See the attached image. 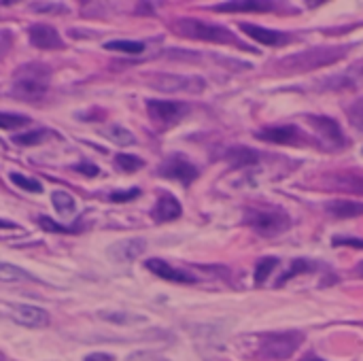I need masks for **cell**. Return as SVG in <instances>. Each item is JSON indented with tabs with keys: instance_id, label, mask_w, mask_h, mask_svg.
Returning a JSON list of instances; mask_svg holds the SVG:
<instances>
[{
	"instance_id": "obj_33",
	"label": "cell",
	"mask_w": 363,
	"mask_h": 361,
	"mask_svg": "<svg viewBox=\"0 0 363 361\" xmlns=\"http://www.w3.org/2000/svg\"><path fill=\"white\" fill-rule=\"evenodd\" d=\"M138 196H140V189L138 187H132V189H125V191H113L108 196V200L111 202H130V200H134Z\"/></svg>"
},
{
	"instance_id": "obj_36",
	"label": "cell",
	"mask_w": 363,
	"mask_h": 361,
	"mask_svg": "<svg viewBox=\"0 0 363 361\" xmlns=\"http://www.w3.org/2000/svg\"><path fill=\"white\" fill-rule=\"evenodd\" d=\"M102 319H106V321H115V323H128V321H138V317H125L123 313H102L100 315Z\"/></svg>"
},
{
	"instance_id": "obj_10",
	"label": "cell",
	"mask_w": 363,
	"mask_h": 361,
	"mask_svg": "<svg viewBox=\"0 0 363 361\" xmlns=\"http://www.w3.org/2000/svg\"><path fill=\"white\" fill-rule=\"evenodd\" d=\"M323 187L332 191H345V194H359L363 196V174L357 172H332L323 179Z\"/></svg>"
},
{
	"instance_id": "obj_32",
	"label": "cell",
	"mask_w": 363,
	"mask_h": 361,
	"mask_svg": "<svg viewBox=\"0 0 363 361\" xmlns=\"http://www.w3.org/2000/svg\"><path fill=\"white\" fill-rule=\"evenodd\" d=\"M349 119H351V123H353L357 130H362L363 132V98H357V100L349 106Z\"/></svg>"
},
{
	"instance_id": "obj_40",
	"label": "cell",
	"mask_w": 363,
	"mask_h": 361,
	"mask_svg": "<svg viewBox=\"0 0 363 361\" xmlns=\"http://www.w3.org/2000/svg\"><path fill=\"white\" fill-rule=\"evenodd\" d=\"M304 361H323V360H319L317 355H306V357H304Z\"/></svg>"
},
{
	"instance_id": "obj_13",
	"label": "cell",
	"mask_w": 363,
	"mask_h": 361,
	"mask_svg": "<svg viewBox=\"0 0 363 361\" xmlns=\"http://www.w3.org/2000/svg\"><path fill=\"white\" fill-rule=\"evenodd\" d=\"M28 34H30V43L38 49H62L64 47V40L53 26L34 23Z\"/></svg>"
},
{
	"instance_id": "obj_27",
	"label": "cell",
	"mask_w": 363,
	"mask_h": 361,
	"mask_svg": "<svg viewBox=\"0 0 363 361\" xmlns=\"http://www.w3.org/2000/svg\"><path fill=\"white\" fill-rule=\"evenodd\" d=\"M313 270H317V266L313 264V262H306V260H298V262H291V268L279 279V285H283V283H287L291 277H300V274H306V272H313Z\"/></svg>"
},
{
	"instance_id": "obj_14",
	"label": "cell",
	"mask_w": 363,
	"mask_h": 361,
	"mask_svg": "<svg viewBox=\"0 0 363 361\" xmlns=\"http://www.w3.org/2000/svg\"><path fill=\"white\" fill-rule=\"evenodd\" d=\"M181 213H183L181 202H179L174 196H170V194H162V196L157 198L155 206L151 209V217H153V221H155V223H168V221H174V219H179V217H181Z\"/></svg>"
},
{
	"instance_id": "obj_12",
	"label": "cell",
	"mask_w": 363,
	"mask_h": 361,
	"mask_svg": "<svg viewBox=\"0 0 363 361\" xmlns=\"http://www.w3.org/2000/svg\"><path fill=\"white\" fill-rule=\"evenodd\" d=\"M240 30L251 36L253 40L262 43V45H268V47H283L291 40L289 34L285 32H277V30H268V28H262V26H255V23H240Z\"/></svg>"
},
{
	"instance_id": "obj_7",
	"label": "cell",
	"mask_w": 363,
	"mask_h": 361,
	"mask_svg": "<svg viewBox=\"0 0 363 361\" xmlns=\"http://www.w3.org/2000/svg\"><path fill=\"white\" fill-rule=\"evenodd\" d=\"M157 172H160L162 177H166V179L179 181V183L185 185V187H189V185L200 177V170H198L185 155H181V153L170 155V157L157 168Z\"/></svg>"
},
{
	"instance_id": "obj_2",
	"label": "cell",
	"mask_w": 363,
	"mask_h": 361,
	"mask_svg": "<svg viewBox=\"0 0 363 361\" xmlns=\"http://www.w3.org/2000/svg\"><path fill=\"white\" fill-rule=\"evenodd\" d=\"M242 223L264 238H274L291 228V217L283 209L272 206H249L245 209Z\"/></svg>"
},
{
	"instance_id": "obj_24",
	"label": "cell",
	"mask_w": 363,
	"mask_h": 361,
	"mask_svg": "<svg viewBox=\"0 0 363 361\" xmlns=\"http://www.w3.org/2000/svg\"><path fill=\"white\" fill-rule=\"evenodd\" d=\"M279 266V260L277 257H264L257 262L255 266V285H264L268 281V277L274 272V268Z\"/></svg>"
},
{
	"instance_id": "obj_37",
	"label": "cell",
	"mask_w": 363,
	"mask_h": 361,
	"mask_svg": "<svg viewBox=\"0 0 363 361\" xmlns=\"http://www.w3.org/2000/svg\"><path fill=\"white\" fill-rule=\"evenodd\" d=\"M85 361H115L113 355H108V353H91V355H87Z\"/></svg>"
},
{
	"instance_id": "obj_20",
	"label": "cell",
	"mask_w": 363,
	"mask_h": 361,
	"mask_svg": "<svg viewBox=\"0 0 363 361\" xmlns=\"http://www.w3.org/2000/svg\"><path fill=\"white\" fill-rule=\"evenodd\" d=\"M274 4L272 2H257V0H247V2H221V4H215L213 11H230V13H236V11H272Z\"/></svg>"
},
{
	"instance_id": "obj_39",
	"label": "cell",
	"mask_w": 363,
	"mask_h": 361,
	"mask_svg": "<svg viewBox=\"0 0 363 361\" xmlns=\"http://www.w3.org/2000/svg\"><path fill=\"white\" fill-rule=\"evenodd\" d=\"M355 274H357V277H363V262L357 266V268H355Z\"/></svg>"
},
{
	"instance_id": "obj_29",
	"label": "cell",
	"mask_w": 363,
	"mask_h": 361,
	"mask_svg": "<svg viewBox=\"0 0 363 361\" xmlns=\"http://www.w3.org/2000/svg\"><path fill=\"white\" fill-rule=\"evenodd\" d=\"M11 181H13V185L21 187V189H26V191H32V194H40V191H43V185H40L36 179L26 177V174H21V172H11Z\"/></svg>"
},
{
	"instance_id": "obj_30",
	"label": "cell",
	"mask_w": 363,
	"mask_h": 361,
	"mask_svg": "<svg viewBox=\"0 0 363 361\" xmlns=\"http://www.w3.org/2000/svg\"><path fill=\"white\" fill-rule=\"evenodd\" d=\"M30 119L26 115H15V113H4L0 111V130H15L28 126Z\"/></svg>"
},
{
	"instance_id": "obj_16",
	"label": "cell",
	"mask_w": 363,
	"mask_h": 361,
	"mask_svg": "<svg viewBox=\"0 0 363 361\" xmlns=\"http://www.w3.org/2000/svg\"><path fill=\"white\" fill-rule=\"evenodd\" d=\"M255 138H262L274 145H291L294 140L300 138V132L294 126H268L264 130H257Z\"/></svg>"
},
{
	"instance_id": "obj_17",
	"label": "cell",
	"mask_w": 363,
	"mask_h": 361,
	"mask_svg": "<svg viewBox=\"0 0 363 361\" xmlns=\"http://www.w3.org/2000/svg\"><path fill=\"white\" fill-rule=\"evenodd\" d=\"M145 240L143 238H128L111 247V257L117 262H134L143 251H145Z\"/></svg>"
},
{
	"instance_id": "obj_19",
	"label": "cell",
	"mask_w": 363,
	"mask_h": 361,
	"mask_svg": "<svg viewBox=\"0 0 363 361\" xmlns=\"http://www.w3.org/2000/svg\"><path fill=\"white\" fill-rule=\"evenodd\" d=\"M325 211L336 217V219H353L363 215V202H353V200H332L325 204Z\"/></svg>"
},
{
	"instance_id": "obj_18",
	"label": "cell",
	"mask_w": 363,
	"mask_h": 361,
	"mask_svg": "<svg viewBox=\"0 0 363 361\" xmlns=\"http://www.w3.org/2000/svg\"><path fill=\"white\" fill-rule=\"evenodd\" d=\"M225 160L232 164V168H247V166H255L259 162V153L255 149L236 145L225 151Z\"/></svg>"
},
{
	"instance_id": "obj_21",
	"label": "cell",
	"mask_w": 363,
	"mask_h": 361,
	"mask_svg": "<svg viewBox=\"0 0 363 361\" xmlns=\"http://www.w3.org/2000/svg\"><path fill=\"white\" fill-rule=\"evenodd\" d=\"M28 281H38L36 277H32L30 272L13 266V264H6V262H0V283H28Z\"/></svg>"
},
{
	"instance_id": "obj_34",
	"label": "cell",
	"mask_w": 363,
	"mask_h": 361,
	"mask_svg": "<svg viewBox=\"0 0 363 361\" xmlns=\"http://www.w3.org/2000/svg\"><path fill=\"white\" fill-rule=\"evenodd\" d=\"M334 247H353V249H363L362 238H351V236H336L334 240Z\"/></svg>"
},
{
	"instance_id": "obj_31",
	"label": "cell",
	"mask_w": 363,
	"mask_h": 361,
	"mask_svg": "<svg viewBox=\"0 0 363 361\" xmlns=\"http://www.w3.org/2000/svg\"><path fill=\"white\" fill-rule=\"evenodd\" d=\"M38 226H40L45 232H55V234H74V232H79V223H77V226L66 228V226L55 223V221H53V219H49V217H38Z\"/></svg>"
},
{
	"instance_id": "obj_23",
	"label": "cell",
	"mask_w": 363,
	"mask_h": 361,
	"mask_svg": "<svg viewBox=\"0 0 363 361\" xmlns=\"http://www.w3.org/2000/svg\"><path fill=\"white\" fill-rule=\"evenodd\" d=\"M104 134H106L113 143H117V145H121V147H130V145L136 143V136H134L128 128H123V126H111Z\"/></svg>"
},
{
	"instance_id": "obj_1",
	"label": "cell",
	"mask_w": 363,
	"mask_h": 361,
	"mask_svg": "<svg viewBox=\"0 0 363 361\" xmlns=\"http://www.w3.org/2000/svg\"><path fill=\"white\" fill-rule=\"evenodd\" d=\"M51 83V68L40 64V62H32V64H23L15 77H13V89L11 94L19 100L26 102H34L40 100Z\"/></svg>"
},
{
	"instance_id": "obj_11",
	"label": "cell",
	"mask_w": 363,
	"mask_h": 361,
	"mask_svg": "<svg viewBox=\"0 0 363 361\" xmlns=\"http://www.w3.org/2000/svg\"><path fill=\"white\" fill-rule=\"evenodd\" d=\"M151 85L162 89V91H181V89L202 91L204 89V81L202 79L177 77V74H155V79H151Z\"/></svg>"
},
{
	"instance_id": "obj_41",
	"label": "cell",
	"mask_w": 363,
	"mask_h": 361,
	"mask_svg": "<svg viewBox=\"0 0 363 361\" xmlns=\"http://www.w3.org/2000/svg\"><path fill=\"white\" fill-rule=\"evenodd\" d=\"M0 361H2V360H0Z\"/></svg>"
},
{
	"instance_id": "obj_28",
	"label": "cell",
	"mask_w": 363,
	"mask_h": 361,
	"mask_svg": "<svg viewBox=\"0 0 363 361\" xmlns=\"http://www.w3.org/2000/svg\"><path fill=\"white\" fill-rule=\"evenodd\" d=\"M115 166H117L119 170H123V172H136V170H140V168L145 166V162H143L140 157H136V155L119 153V155L115 157Z\"/></svg>"
},
{
	"instance_id": "obj_35",
	"label": "cell",
	"mask_w": 363,
	"mask_h": 361,
	"mask_svg": "<svg viewBox=\"0 0 363 361\" xmlns=\"http://www.w3.org/2000/svg\"><path fill=\"white\" fill-rule=\"evenodd\" d=\"M74 170H77V172H83L85 177H96V174H100V168L94 166L91 162H81V164L74 166Z\"/></svg>"
},
{
	"instance_id": "obj_25",
	"label": "cell",
	"mask_w": 363,
	"mask_h": 361,
	"mask_svg": "<svg viewBox=\"0 0 363 361\" xmlns=\"http://www.w3.org/2000/svg\"><path fill=\"white\" fill-rule=\"evenodd\" d=\"M104 49L123 51V53H140V51H145V43H140V40H108V43H104Z\"/></svg>"
},
{
	"instance_id": "obj_8",
	"label": "cell",
	"mask_w": 363,
	"mask_h": 361,
	"mask_svg": "<svg viewBox=\"0 0 363 361\" xmlns=\"http://www.w3.org/2000/svg\"><path fill=\"white\" fill-rule=\"evenodd\" d=\"M9 309V317L23 326V328H45L49 326V313L45 309H38V306H30V304H11L6 306Z\"/></svg>"
},
{
	"instance_id": "obj_3",
	"label": "cell",
	"mask_w": 363,
	"mask_h": 361,
	"mask_svg": "<svg viewBox=\"0 0 363 361\" xmlns=\"http://www.w3.org/2000/svg\"><path fill=\"white\" fill-rule=\"evenodd\" d=\"M174 32H179L185 38H196V40H206V43H221V45H236L245 47L234 32H230L223 26L217 23H206L194 17H183L174 21Z\"/></svg>"
},
{
	"instance_id": "obj_9",
	"label": "cell",
	"mask_w": 363,
	"mask_h": 361,
	"mask_svg": "<svg viewBox=\"0 0 363 361\" xmlns=\"http://www.w3.org/2000/svg\"><path fill=\"white\" fill-rule=\"evenodd\" d=\"M306 119L313 123V128L321 134V138L330 145V147H345L347 138L342 134V128L332 119V117H321V115H306Z\"/></svg>"
},
{
	"instance_id": "obj_4",
	"label": "cell",
	"mask_w": 363,
	"mask_h": 361,
	"mask_svg": "<svg viewBox=\"0 0 363 361\" xmlns=\"http://www.w3.org/2000/svg\"><path fill=\"white\" fill-rule=\"evenodd\" d=\"M347 51H349L347 47H315V49L296 53L291 57H285V62H281L279 68L285 72H308L325 64L338 62Z\"/></svg>"
},
{
	"instance_id": "obj_22",
	"label": "cell",
	"mask_w": 363,
	"mask_h": 361,
	"mask_svg": "<svg viewBox=\"0 0 363 361\" xmlns=\"http://www.w3.org/2000/svg\"><path fill=\"white\" fill-rule=\"evenodd\" d=\"M51 204H53V209H55L60 215H72L74 209H77L74 198H72L68 191H62V189H57V191L51 194Z\"/></svg>"
},
{
	"instance_id": "obj_6",
	"label": "cell",
	"mask_w": 363,
	"mask_h": 361,
	"mask_svg": "<svg viewBox=\"0 0 363 361\" xmlns=\"http://www.w3.org/2000/svg\"><path fill=\"white\" fill-rule=\"evenodd\" d=\"M187 104L185 102H177V100H149L147 102V111L149 117L162 128H170L174 123H179L185 115H187Z\"/></svg>"
},
{
	"instance_id": "obj_26",
	"label": "cell",
	"mask_w": 363,
	"mask_h": 361,
	"mask_svg": "<svg viewBox=\"0 0 363 361\" xmlns=\"http://www.w3.org/2000/svg\"><path fill=\"white\" fill-rule=\"evenodd\" d=\"M49 136L47 130H30L23 134H15L13 136V145H21V147H32V145H40V140Z\"/></svg>"
},
{
	"instance_id": "obj_38",
	"label": "cell",
	"mask_w": 363,
	"mask_h": 361,
	"mask_svg": "<svg viewBox=\"0 0 363 361\" xmlns=\"http://www.w3.org/2000/svg\"><path fill=\"white\" fill-rule=\"evenodd\" d=\"M0 228H15V230H17V226H13V223H9V221H0Z\"/></svg>"
},
{
	"instance_id": "obj_15",
	"label": "cell",
	"mask_w": 363,
	"mask_h": 361,
	"mask_svg": "<svg viewBox=\"0 0 363 361\" xmlns=\"http://www.w3.org/2000/svg\"><path fill=\"white\" fill-rule=\"evenodd\" d=\"M145 268L149 270V272H153L155 277H160V279H164V281H170V283H194V277H189L187 272H183V270H179V268H174V266H170L168 262H164V260H147L145 262Z\"/></svg>"
},
{
	"instance_id": "obj_5",
	"label": "cell",
	"mask_w": 363,
	"mask_h": 361,
	"mask_svg": "<svg viewBox=\"0 0 363 361\" xmlns=\"http://www.w3.org/2000/svg\"><path fill=\"white\" fill-rule=\"evenodd\" d=\"M304 340L302 332H270L259 340V355L264 360L285 361L289 360L296 349H300Z\"/></svg>"
}]
</instances>
